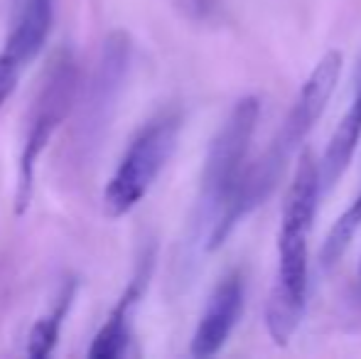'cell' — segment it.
Returning a JSON list of instances; mask_svg holds the SVG:
<instances>
[{
  "label": "cell",
  "mask_w": 361,
  "mask_h": 359,
  "mask_svg": "<svg viewBox=\"0 0 361 359\" xmlns=\"http://www.w3.org/2000/svg\"><path fill=\"white\" fill-rule=\"evenodd\" d=\"M54 20V0H23V8L0 49V109L18 87L25 67L44 47Z\"/></svg>",
  "instance_id": "cell-6"
},
{
  "label": "cell",
  "mask_w": 361,
  "mask_h": 359,
  "mask_svg": "<svg viewBox=\"0 0 361 359\" xmlns=\"http://www.w3.org/2000/svg\"><path fill=\"white\" fill-rule=\"evenodd\" d=\"M258 116H261V99L243 96L228 111L226 121L219 126L207 150L204 168L200 178V195H197L195 214L190 221V244L202 246L207 251V241L226 217L231 202L248 170V150L256 133Z\"/></svg>",
  "instance_id": "cell-3"
},
{
  "label": "cell",
  "mask_w": 361,
  "mask_h": 359,
  "mask_svg": "<svg viewBox=\"0 0 361 359\" xmlns=\"http://www.w3.org/2000/svg\"><path fill=\"white\" fill-rule=\"evenodd\" d=\"M359 281H361V269H359Z\"/></svg>",
  "instance_id": "cell-13"
},
{
  "label": "cell",
  "mask_w": 361,
  "mask_h": 359,
  "mask_svg": "<svg viewBox=\"0 0 361 359\" xmlns=\"http://www.w3.org/2000/svg\"><path fill=\"white\" fill-rule=\"evenodd\" d=\"M243 298H246V283L241 271L226 273L216 283L192 335V357H214L224 350L243 312Z\"/></svg>",
  "instance_id": "cell-8"
},
{
  "label": "cell",
  "mask_w": 361,
  "mask_h": 359,
  "mask_svg": "<svg viewBox=\"0 0 361 359\" xmlns=\"http://www.w3.org/2000/svg\"><path fill=\"white\" fill-rule=\"evenodd\" d=\"M182 133V114L167 109L147 121L126 148L116 173L104 190V212L109 217H123L150 192L155 180L170 163Z\"/></svg>",
  "instance_id": "cell-4"
},
{
  "label": "cell",
  "mask_w": 361,
  "mask_h": 359,
  "mask_svg": "<svg viewBox=\"0 0 361 359\" xmlns=\"http://www.w3.org/2000/svg\"><path fill=\"white\" fill-rule=\"evenodd\" d=\"M361 226V190L352 200V205L337 217V221L329 229L327 239H324L322 249H319V269L329 271L332 266L339 264L344 254H347L349 244L354 241V234Z\"/></svg>",
  "instance_id": "cell-11"
},
{
  "label": "cell",
  "mask_w": 361,
  "mask_h": 359,
  "mask_svg": "<svg viewBox=\"0 0 361 359\" xmlns=\"http://www.w3.org/2000/svg\"><path fill=\"white\" fill-rule=\"evenodd\" d=\"M152 264H155V251H145V256L140 259L138 269H135L133 278H130L128 288L123 291V296L118 298L116 308L111 310L109 320L104 322V327L99 330V335L91 340L89 357L96 359H114L126 355L130 345V317L138 305V300L143 298L145 286L152 276Z\"/></svg>",
  "instance_id": "cell-9"
},
{
  "label": "cell",
  "mask_w": 361,
  "mask_h": 359,
  "mask_svg": "<svg viewBox=\"0 0 361 359\" xmlns=\"http://www.w3.org/2000/svg\"><path fill=\"white\" fill-rule=\"evenodd\" d=\"M76 91H79V64H76L74 54L64 49L49 62L42 87H39L32 101V109H30L27 126H25V143L18 170V192H15L18 214H23L25 207L30 205V197H32L35 190V168H37L44 148L52 140L54 130L64 123L69 111L74 109Z\"/></svg>",
  "instance_id": "cell-5"
},
{
  "label": "cell",
  "mask_w": 361,
  "mask_h": 359,
  "mask_svg": "<svg viewBox=\"0 0 361 359\" xmlns=\"http://www.w3.org/2000/svg\"><path fill=\"white\" fill-rule=\"evenodd\" d=\"M76 296V286L69 283L62 291V296L57 298L54 308L42 317V320L35 322V327L30 330L27 337V355L30 357H47L52 352V347L57 345L59 330L64 325V317H67L69 308H72V300Z\"/></svg>",
  "instance_id": "cell-12"
},
{
  "label": "cell",
  "mask_w": 361,
  "mask_h": 359,
  "mask_svg": "<svg viewBox=\"0 0 361 359\" xmlns=\"http://www.w3.org/2000/svg\"><path fill=\"white\" fill-rule=\"evenodd\" d=\"M342 64H344V57L337 49H329V52L314 64L307 82L300 89L298 99L293 101L286 118H283L281 128H278L276 135L271 138V145L266 148V153H263L256 163L248 165L241 187H238V192H236V200L231 202L226 217H224L221 224L216 226L214 234L207 241V254L221 249L228 236L236 231V226L241 224L248 214H253V212L276 192L288 163L300 150V145L307 140V135L312 133L314 123L322 118L324 109H327L329 99H332L334 89H337V84H339Z\"/></svg>",
  "instance_id": "cell-1"
},
{
  "label": "cell",
  "mask_w": 361,
  "mask_h": 359,
  "mask_svg": "<svg viewBox=\"0 0 361 359\" xmlns=\"http://www.w3.org/2000/svg\"><path fill=\"white\" fill-rule=\"evenodd\" d=\"M359 140H361V74H357V89H354L352 104L344 111L342 121H339L327 148H324L322 160H319L322 195H327L342 180V175L347 173L349 163H352L354 153H357Z\"/></svg>",
  "instance_id": "cell-10"
},
{
  "label": "cell",
  "mask_w": 361,
  "mask_h": 359,
  "mask_svg": "<svg viewBox=\"0 0 361 359\" xmlns=\"http://www.w3.org/2000/svg\"><path fill=\"white\" fill-rule=\"evenodd\" d=\"M319 197H322L319 160H314V155L305 150L283 202L281 231H278V273L266 303L268 335L281 347L293 340L307 305L310 234Z\"/></svg>",
  "instance_id": "cell-2"
},
{
  "label": "cell",
  "mask_w": 361,
  "mask_h": 359,
  "mask_svg": "<svg viewBox=\"0 0 361 359\" xmlns=\"http://www.w3.org/2000/svg\"><path fill=\"white\" fill-rule=\"evenodd\" d=\"M130 37L126 32L109 35L104 44V54H101L99 69L91 82L89 99H86V114H84V135L86 145L96 143L101 130L109 126V118L114 114V106L118 101L121 91H123V82L128 77L130 69Z\"/></svg>",
  "instance_id": "cell-7"
}]
</instances>
